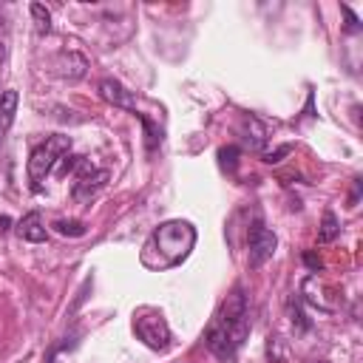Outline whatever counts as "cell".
I'll return each instance as SVG.
<instances>
[{
	"label": "cell",
	"mask_w": 363,
	"mask_h": 363,
	"mask_svg": "<svg viewBox=\"0 0 363 363\" xmlns=\"http://www.w3.org/2000/svg\"><path fill=\"white\" fill-rule=\"evenodd\" d=\"M320 363H326V360H320Z\"/></svg>",
	"instance_id": "44dd1931"
},
{
	"label": "cell",
	"mask_w": 363,
	"mask_h": 363,
	"mask_svg": "<svg viewBox=\"0 0 363 363\" xmlns=\"http://www.w3.org/2000/svg\"><path fill=\"white\" fill-rule=\"evenodd\" d=\"M17 91H0V136L11 128V122H14V113H17Z\"/></svg>",
	"instance_id": "30bf717a"
},
{
	"label": "cell",
	"mask_w": 363,
	"mask_h": 363,
	"mask_svg": "<svg viewBox=\"0 0 363 363\" xmlns=\"http://www.w3.org/2000/svg\"><path fill=\"white\" fill-rule=\"evenodd\" d=\"M105 182H108V170L91 167V164L82 162V170H79V176H77V182H74V187H71L74 201H82V204L91 201V199L105 187Z\"/></svg>",
	"instance_id": "5b68a950"
},
{
	"label": "cell",
	"mask_w": 363,
	"mask_h": 363,
	"mask_svg": "<svg viewBox=\"0 0 363 363\" xmlns=\"http://www.w3.org/2000/svg\"><path fill=\"white\" fill-rule=\"evenodd\" d=\"M218 164H221V170L235 173V164H238V147H235V145L221 147V150H218Z\"/></svg>",
	"instance_id": "4fadbf2b"
},
{
	"label": "cell",
	"mask_w": 363,
	"mask_h": 363,
	"mask_svg": "<svg viewBox=\"0 0 363 363\" xmlns=\"http://www.w3.org/2000/svg\"><path fill=\"white\" fill-rule=\"evenodd\" d=\"M54 230H57L60 235H71V238L85 235V224L77 221V218H57V221H54Z\"/></svg>",
	"instance_id": "7c38bea8"
},
{
	"label": "cell",
	"mask_w": 363,
	"mask_h": 363,
	"mask_svg": "<svg viewBox=\"0 0 363 363\" xmlns=\"http://www.w3.org/2000/svg\"><path fill=\"white\" fill-rule=\"evenodd\" d=\"M99 96L105 99V102H111V105H116V108H125V111H136V96L119 82V79H102L99 82Z\"/></svg>",
	"instance_id": "52a82bcc"
},
{
	"label": "cell",
	"mask_w": 363,
	"mask_h": 363,
	"mask_svg": "<svg viewBox=\"0 0 363 363\" xmlns=\"http://www.w3.org/2000/svg\"><path fill=\"white\" fill-rule=\"evenodd\" d=\"M289 312H292V323H298V332H306V329H309V320L303 318L298 301H289Z\"/></svg>",
	"instance_id": "9a60e30c"
},
{
	"label": "cell",
	"mask_w": 363,
	"mask_h": 363,
	"mask_svg": "<svg viewBox=\"0 0 363 363\" xmlns=\"http://www.w3.org/2000/svg\"><path fill=\"white\" fill-rule=\"evenodd\" d=\"M275 247H278L275 233L267 230L261 221H255V224L250 227V267H261V264H267V261L272 258Z\"/></svg>",
	"instance_id": "8992f818"
},
{
	"label": "cell",
	"mask_w": 363,
	"mask_h": 363,
	"mask_svg": "<svg viewBox=\"0 0 363 363\" xmlns=\"http://www.w3.org/2000/svg\"><path fill=\"white\" fill-rule=\"evenodd\" d=\"M31 14L37 20V31L40 34H48L51 31V11L45 6H40V3H31Z\"/></svg>",
	"instance_id": "5bb4252c"
},
{
	"label": "cell",
	"mask_w": 363,
	"mask_h": 363,
	"mask_svg": "<svg viewBox=\"0 0 363 363\" xmlns=\"http://www.w3.org/2000/svg\"><path fill=\"white\" fill-rule=\"evenodd\" d=\"M133 332H136V337H139L147 349L162 352V349L170 346V326H167L164 315L156 312V309H142V312L133 318Z\"/></svg>",
	"instance_id": "277c9868"
},
{
	"label": "cell",
	"mask_w": 363,
	"mask_h": 363,
	"mask_svg": "<svg viewBox=\"0 0 363 363\" xmlns=\"http://www.w3.org/2000/svg\"><path fill=\"white\" fill-rule=\"evenodd\" d=\"M9 227H11V218L9 216H0V235L9 233Z\"/></svg>",
	"instance_id": "d6986e66"
},
{
	"label": "cell",
	"mask_w": 363,
	"mask_h": 363,
	"mask_svg": "<svg viewBox=\"0 0 363 363\" xmlns=\"http://www.w3.org/2000/svg\"><path fill=\"white\" fill-rule=\"evenodd\" d=\"M247 335H250L247 301H244V292L241 289H233L227 295V301L221 303V309L216 312V318H213L204 340H207V349L218 360L230 363V360H235V354H238L241 343L247 340Z\"/></svg>",
	"instance_id": "6da1fadb"
},
{
	"label": "cell",
	"mask_w": 363,
	"mask_h": 363,
	"mask_svg": "<svg viewBox=\"0 0 363 363\" xmlns=\"http://www.w3.org/2000/svg\"><path fill=\"white\" fill-rule=\"evenodd\" d=\"M303 261H306V264H309V267H312V269H315V272H318V269H320V258H318V255H315V252H306V255H303Z\"/></svg>",
	"instance_id": "ac0fdd59"
},
{
	"label": "cell",
	"mask_w": 363,
	"mask_h": 363,
	"mask_svg": "<svg viewBox=\"0 0 363 363\" xmlns=\"http://www.w3.org/2000/svg\"><path fill=\"white\" fill-rule=\"evenodd\" d=\"M71 150V136H62V133H54L48 136L43 145H37L28 156V182H31V190H40L43 187V179L57 167V162Z\"/></svg>",
	"instance_id": "3957f363"
},
{
	"label": "cell",
	"mask_w": 363,
	"mask_h": 363,
	"mask_svg": "<svg viewBox=\"0 0 363 363\" xmlns=\"http://www.w3.org/2000/svg\"><path fill=\"white\" fill-rule=\"evenodd\" d=\"M17 233H20L23 241H31V244L45 241V224H43V216H40V213H28V216H23V221L17 224Z\"/></svg>",
	"instance_id": "9c48e42d"
},
{
	"label": "cell",
	"mask_w": 363,
	"mask_h": 363,
	"mask_svg": "<svg viewBox=\"0 0 363 363\" xmlns=\"http://www.w3.org/2000/svg\"><path fill=\"white\" fill-rule=\"evenodd\" d=\"M337 233H340V227H337V218H335V213H332V210H326V213H323V224H320V233H318V241L329 244V241H335V238H337Z\"/></svg>",
	"instance_id": "8fae6325"
},
{
	"label": "cell",
	"mask_w": 363,
	"mask_h": 363,
	"mask_svg": "<svg viewBox=\"0 0 363 363\" xmlns=\"http://www.w3.org/2000/svg\"><path fill=\"white\" fill-rule=\"evenodd\" d=\"M196 244V230L190 221H164L159 224L142 247V264L150 269H167L187 258Z\"/></svg>",
	"instance_id": "7a4b0ae2"
},
{
	"label": "cell",
	"mask_w": 363,
	"mask_h": 363,
	"mask_svg": "<svg viewBox=\"0 0 363 363\" xmlns=\"http://www.w3.org/2000/svg\"><path fill=\"white\" fill-rule=\"evenodd\" d=\"M54 71L60 77H65V79H82L85 71H88V60L82 54H77V51H62L54 60Z\"/></svg>",
	"instance_id": "ba28073f"
},
{
	"label": "cell",
	"mask_w": 363,
	"mask_h": 363,
	"mask_svg": "<svg viewBox=\"0 0 363 363\" xmlns=\"http://www.w3.org/2000/svg\"><path fill=\"white\" fill-rule=\"evenodd\" d=\"M0 60H6V43L0 40Z\"/></svg>",
	"instance_id": "ffe728a7"
},
{
	"label": "cell",
	"mask_w": 363,
	"mask_h": 363,
	"mask_svg": "<svg viewBox=\"0 0 363 363\" xmlns=\"http://www.w3.org/2000/svg\"><path fill=\"white\" fill-rule=\"evenodd\" d=\"M343 14H346V20H349V23H346V28H349V31H357L360 26H357V17L352 14V9H349V6H343Z\"/></svg>",
	"instance_id": "e0dca14e"
},
{
	"label": "cell",
	"mask_w": 363,
	"mask_h": 363,
	"mask_svg": "<svg viewBox=\"0 0 363 363\" xmlns=\"http://www.w3.org/2000/svg\"><path fill=\"white\" fill-rule=\"evenodd\" d=\"M289 150H292V147H289V145H284V147H278L275 153H267V156H264V162H269V164H272V162H281V156H286Z\"/></svg>",
	"instance_id": "2e32d148"
}]
</instances>
